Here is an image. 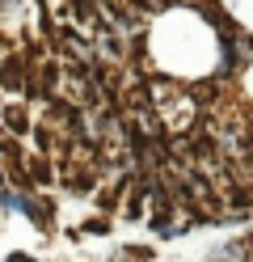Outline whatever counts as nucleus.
<instances>
[{"label":"nucleus","mask_w":253,"mask_h":262,"mask_svg":"<svg viewBox=\"0 0 253 262\" xmlns=\"http://www.w3.org/2000/svg\"><path fill=\"white\" fill-rule=\"evenodd\" d=\"M5 262H34L30 254H13V258H5Z\"/></svg>","instance_id":"1"}]
</instances>
